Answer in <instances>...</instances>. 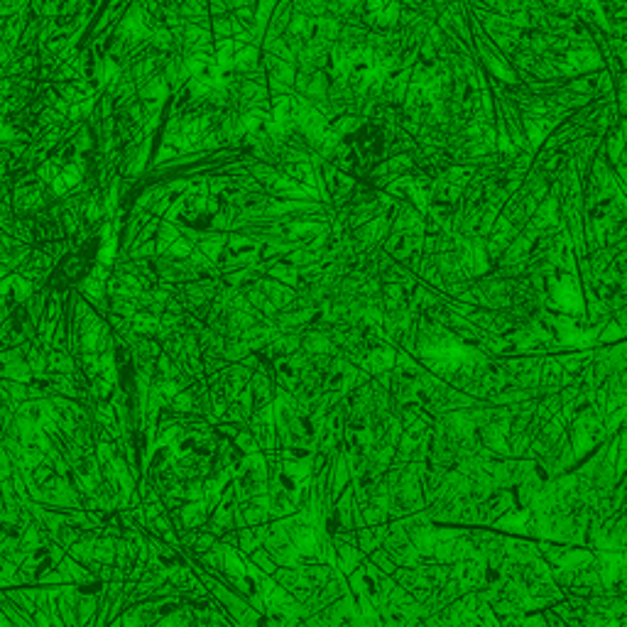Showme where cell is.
I'll list each match as a JSON object with an SVG mask.
<instances>
[]
</instances>
